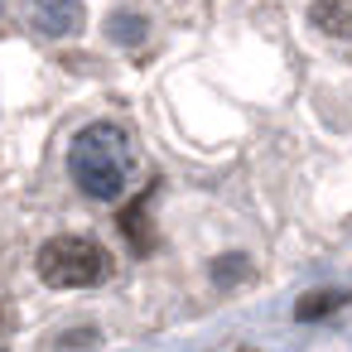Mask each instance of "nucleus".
I'll return each mask as SVG.
<instances>
[{
	"label": "nucleus",
	"instance_id": "nucleus-3",
	"mask_svg": "<svg viewBox=\"0 0 352 352\" xmlns=\"http://www.w3.org/2000/svg\"><path fill=\"white\" fill-rule=\"evenodd\" d=\"M30 20L49 39H68L82 30V0H30Z\"/></svg>",
	"mask_w": 352,
	"mask_h": 352
},
{
	"label": "nucleus",
	"instance_id": "nucleus-4",
	"mask_svg": "<svg viewBox=\"0 0 352 352\" xmlns=\"http://www.w3.org/2000/svg\"><path fill=\"white\" fill-rule=\"evenodd\" d=\"M309 25L328 39H352V0H314Z\"/></svg>",
	"mask_w": 352,
	"mask_h": 352
},
{
	"label": "nucleus",
	"instance_id": "nucleus-2",
	"mask_svg": "<svg viewBox=\"0 0 352 352\" xmlns=\"http://www.w3.org/2000/svg\"><path fill=\"white\" fill-rule=\"evenodd\" d=\"M39 280L54 289H92L107 280V251L92 236H54L39 246Z\"/></svg>",
	"mask_w": 352,
	"mask_h": 352
},
{
	"label": "nucleus",
	"instance_id": "nucleus-5",
	"mask_svg": "<svg viewBox=\"0 0 352 352\" xmlns=\"http://www.w3.org/2000/svg\"><path fill=\"white\" fill-rule=\"evenodd\" d=\"M352 294L347 289H323V294H304L299 304H294V318L299 323H314V318H323V314H333L338 304H347Z\"/></svg>",
	"mask_w": 352,
	"mask_h": 352
},
{
	"label": "nucleus",
	"instance_id": "nucleus-1",
	"mask_svg": "<svg viewBox=\"0 0 352 352\" xmlns=\"http://www.w3.org/2000/svg\"><path fill=\"white\" fill-rule=\"evenodd\" d=\"M68 169L78 179V188L97 203H116L131 184V169H135V150H131V135L126 126L116 121H92L87 131H78L73 150H68Z\"/></svg>",
	"mask_w": 352,
	"mask_h": 352
},
{
	"label": "nucleus",
	"instance_id": "nucleus-6",
	"mask_svg": "<svg viewBox=\"0 0 352 352\" xmlns=\"http://www.w3.org/2000/svg\"><path fill=\"white\" fill-rule=\"evenodd\" d=\"M107 34H111L116 44L135 49V44L145 39V15H135V10H116V15L107 20Z\"/></svg>",
	"mask_w": 352,
	"mask_h": 352
},
{
	"label": "nucleus",
	"instance_id": "nucleus-8",
	"mask_svg": "<svg viewBox=\"0 0 352 352\" xmlns=\"http://www.w3.org/2000/svg\"><path fill=\"white\" fill-rule=\"evenodd\" d=\"M0 10H6V0H0Z\"/></svg>",
	"mask_w": 352,
	"mask_h": 352
},
{
	"label": "nucleus",
	"instance_id": "nucleus-7",
	"mask_svg": "<svg viewBox=\"0 0 352 352\" xmlns=\"http://www.w3.org/2000/svg\"><path fill=\"white\" fill-rule=\"evenodd\" d=\"M241 270H246V261H217V265H212V275H217V280H227V275H241Z\"/></svg>",
	"mask_w": 352,
	"mask_h": 352
}]
</instances>
